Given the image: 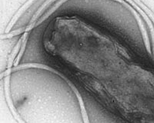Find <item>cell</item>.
I'll use <instances>...</instances> for the list:
<instances>
[{
    "instance_id": "2",
    "label": "cell",
    "mask_w": 154,
    "mask_h": 123,
    "mask_svg": "<svg viewBox=\"0 0 154 123\" xmlns=\"http://www.w3.org/2000/svg\"><path fill=\"white\" fill-rule=\"evenodd\" d=\"M27 35V32H25V33H24V34L23 35V36L22 46V48H21V49H20V52L19 54L18 55L17 57L16 58V62H15V64H14V66H16V65H17L18 63V62H19L20 59V57L22 56V55L23 54V52L24 51L25 44H26V39Z\"/></svg>"
},
{
    "instance_id": "1",
    "label": "cell",
    "mask_w": 154,
    "mask_h": 123,
    "mask_svg": "<svg viewBox=\"0 0 154 123\" xmlns=\"http://www.w3.org/2000/svg\"><path fill=\"white\" fill-rule=\"evenodd\" d=\"M28 5V4H25L22 7L20 8V9L19 10V11L17 12V14L15 15L14 17L13 18V20H11V21L10 22V24L8 25L7 28V30L5 32H9V30L11 28V27L13 26V25L15 24L16 21L17 20L18 18L20 17V14L22 13L23 11H24V10L25 9V8L26 7V6Z\"/></svg>"
}]
</instances>
